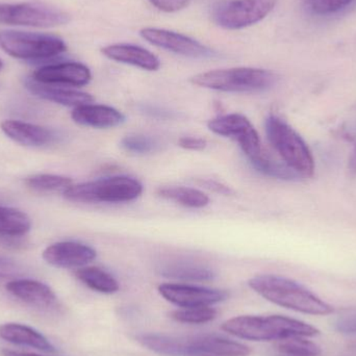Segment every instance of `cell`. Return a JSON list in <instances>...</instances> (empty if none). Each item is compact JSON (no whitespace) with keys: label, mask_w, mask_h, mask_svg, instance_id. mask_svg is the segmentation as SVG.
Here are the masks:
<instances>
[{"label":"cell","mask_w":356,"mask_h":356,"mask_svg":"<svg viewBox=\"0 0 356 356\" xmlns=\"http://www.w3.org/2000/svg\"><path fill=\"white\" fill-rule=\"evenodd\" d=\"M25 87L33 95L48 100L54 104H62L66 106H83V104H92L94 97L89 93L76 91V90L67 89L58 85H49V83H39L33 77H27L24 81Z\"/></svg>","instance_id":"cell-15"},{"label":"cell","mask_w":356,"mask_h":356,"mask_svg":"<svg viewBox=\"0 0 356 356\" xmlns=\"http://www.w3.org/2000/svg\"><path fill=\"white\" fill-rule=\"evenodd\" d=\"M102 52L115 62L131 65L146 71H158L162 65L154 52L134 44H113L102 48Z\"/></svg>","instance_id":"cell-16"},{"label":"cell","mask_w":356,"mask_h":356,"mask_svg":"<svg viewBox=\"0 0 356 356\" xmlns=\"http://www.w3.org/2000/svg\"><path fill=\"white\" fill-rule=\"evenodd\" d=\"M75 276L88 288L92 289L96 292L113 294V293L118 292L120 289V286L115 280L114 276L100 268H81V269L76 270Z\"/></svg>","instance_id":"cell-25"},{"label":"cell","mask_w":356,"mask_h":356,"mask_svg":"<svg viewBox=\"0 0 356 356\" xmlns=\"http://www.w3.org/2000/svg\"><path fill=\"white\" fill-rule=\"evenodd\" d=\"M161 142L156 138L144 135H131L123 138L121 146L129 154H154L161 149Z\"/></svg>","instance_id":"cell-28"},{"label":"cell","mask_w":356,"mask_h":356,"mask_svg":"<svg viewBox=\"0 0 356 356\" xmlns=\"http://www.w3.org/2000/svg\"><path fill=\"white\" fill-rule=\"evenodd\" d=\"M140 35L145 41L156 47L191 58H213L217 52L197 40L168 29L145 27Z\"/></svg>","instance_id":"cell-10"},{"label":"cell","mask_w":356,"mask_h":356,"mask_svg":"<svg viewBox=\"0 0 356 356\" xmlns=\"http://www.w3.org/2000/svg\"><path fill=\"white\" fill-rule=\"evenodd\" d=\"M142 193L143 186L139 180L120 175L70 186L64 191V196L73 202L122 203L135 200Z\"/></svg>","instance_id":"cell-5"},{"label":"cell","mask_w":356,"mask_h":356,"mask_svg":"<svg viewBox=\"0 0 356 356\" xmlns=\"http://www.w3.org/2000/svg\"><path fill=\"white\" fill-rule=\"evenodd\" d=\"M142 112L145 113L148 116L154 117L156 119H172L175 118V113L170 111L165 110L163 108H158V106H145L142 108Z\"/></svg>","instance_id":"cell-37"},{"label":"cell","mask_w":356,"mask_h":356,"mask_svg":"<svg viewBox=\"0 0 356 356\" xmlns=\"http://www.w3.org/2000/svg\"><path fill=\"white\" fill-rule=\"evenodd\" d=\"M0 47L8 56L24 60H49L67 50L58 35L22 31H0Z\"/></svg>","instance_id":"cell-6"},{"label":"cell","mask_w":356,"mask_h":356,"mask_svg":"<svg viewBox=\"0 0 356 356\" xmlns=\"http://www.w3.org/2000/svg\"><path fill=\"white\" fill-rule=\"evenodd\" d=\"M248 284L266 300L284 309L314 316H327L334 311L332 305L290 278L264 274L251 278Z\"/></svg>","instance_id":"cell-1"},{"label":"cell","mask_w":356,"mask_h":356,"mask_svg":"<svg viewBox=\"0 0 356 356\" xmlns=\"http://www.w3.org/2000/svg\"><path fill=\"white\" fill-rule=\"evenodd\" d=\"M162 275L190 282H207L215 277V273L211 268L191 261H175L168 264L163 268Z\"/></svg>","instance_id":"cell-22"},{"label":"cell","mask_w":356,"mask_h":356,"mask_svg":"<svg viewBox=\"0 0 356 356\" xmlns=\"http://www.w3.org/2000/svg\"><path fill=\"white\" fill-rule=\"evenodd\" d=\"M26 184L35 191H56L68 188L72 186V180L69 177L54 175H38L27 178Z\"/></svg>","instance_id":"cell-30"},{"label":"cell","mask_w":356,"mask_h":356,"mask_svg":"<svg viewBox=\"0 0 356 356\" xmlns=\"http://www.w3.org/2000/svg\"><path fill=\"white\" fill-rule=\"evenodd\" d=\"M277 350L280 356H320L321 348L305 337H293L278 341Z\"/></svg>","instance_id":"cell-27"},{"label":"cell","mask_w":356,"mask_h":356,"mask_svg":"<svg viewBox=\"0 0 356 356\" xmlns=\"http://www.w3.org/2000/svg\"><path fill=\"white\" fill-rule=\"evenodd\" d=\"M70 15L45 2L0 3V23L15 26H60L70 22Z\"/></svg>","instance_id":"cell-8"},{"label":"cell","mask_w":356,"mask_h":356,"mask_svg":"<svg viewBox=\"0 0 356 356\" xmlns=\"http://www.w3.org/2000/svg\"><path fill=\"white\" fill-rule=\"evenodd\" d=\"M209 131L238 142L249 162L263 154L259 134L248 118L241 114H228L211 119L207 123Z\"/></svg>","instance_id":"cell-9"},{"label":"cell","mask_w":356,"mask_h":356,"mask_svg":"<svg viewBox=\"0 0 356 356\" xmlns=\"http://www.w3.org/2000/svg\"><path fill=\"white\" fill-rule=\"evenodd\" d=\"M138 341L146 348L167 356H195L188 337L141 334Z\"/></svg>","instance_id":"cell-20"},{"label":"cell","mask_w":356,"mask_h":356,"mask_svg":"<svg viewBox=\"0 0 356 356\" xmlns=\"http://www.w3.org/2000/svg\"><path fill=\"white\" fill-rule=\"evenodd\" d=\"M266 133L274 149L280 154L284 164L288 165L300 177H313L315 160L305 140L280 117H268Z\"/></svg>","instance_id":"cell-4"},{"label":"cell","mask_w":356,"mask_h":356,"mask_svg":"<svg viewBox=\"0 0 356 356\" xmlns=\"http://www.w3.org/2000/svg\"><path fill=\"white\" fill-rule=\"evenodd\" d=\"M278 0H221L211 10L213 23L227 31H238L265 19Z\"/></svg>","instance_id":"cell-7"},{"label":"cell","mask_w":356,"mask_h":356,"mask_svg":"<svg viewBox=\"0 0 356 356\" xmlns=\"http://www.w3.org/2000/svg\"><path fill=\"white\" fill-rule=\"evenodd\" d=\"M276 73L267 69L238 67L217 69L199 73L191 79V83L205 89L229 93H254L267 91L277 83Z\"/></svg>","instance_id":"cell-3"},{"label":"cell","mask_w":356,"mask_h":356,"mask_svg":"<svg viewBox=\"0 0 356 356\" xmlns=\"http://www.w3.org/2000/svg\"><path fill=\"white\" fill-rule=\"evenodd\" d=\"M33 79L49 85L83 87L91 81L92 73L86 65L77 62L46 65L33 72Z\"/></svg>","instance_id":"cell-12"},{"label":"cell","mask_w":356,"mask_h":356,"mask_svg":"<svg viewBox=\"0 0 356 356\" xmlns=\"http://www.w3.org/2000/svg\"><path fill=\"white\" fill-rule=\"evenodd\" d=\"M199 356H215V355H199Z\"/></svg>","instance_id":"cell-41"},{"label":"cell","mask_w":356,"mask_h":356,"mask_svg":"<svg viewBox=\"0 0 356 356\" xmlns=\"http://www.w3.org/2000/svg\"><path fill=\"white\" fill-rule=\"evenodd\" d=\"M149 2L162 12L175 13L186 8L191 0H149Z\"/></svg>","instance_id":"cell-33"},{"label":"cell","mask_w":356,"mask_h":356,"mask_svg":"<svg viewBox=\"0 0 356 356\" xmlns=\"http://www.w3.org/2000/svg\"><path fill=\"white\" fill-rule=\"evenodd\" d=\"M348 167L353 172L356 173V145L353 154H351L350 158H349Z\"/></svg>","instance_id":"cell-38"},{"label":"cell","mask_w":356,"mask_h":356,"mask_svg":"<svg viewBox=\"0 0 356 356\" xmlns=\"http://www.w3.org/2000/svg\"><path fill=\"white\" fill-rule=\"evenodd\" d=\"M4 356H40L33 353H19V351L3 350Z\"/></svg>","instance_id":"cell-39"},{"label":"cell","mask_w":356,"mask_h":356,"mask_svg":"<svg viewBox=\"0 0 356 356\" xmlns=\"http://www.w3.org/2000/svg\"><path fill=\"white\" fill-rule=\"evenodd\" d=\"M6 290L23 302L37 307H49L56 302L54 291L47 284L37 280H12L6 284Z\"/></svg>","instance_id":"cell-18"},{"label":"cell","mask_w":356,"mask_h":356,"mask_svg":"<svg viewBox=\"0 0 356 356\" xmlns=\"http://www.w3.org/2000/svg\"><path fill=\"white\" fill-rule=\"evenodd\" d=\"M0 339L12 344L31 347L45 353L56 351L54 345L43 334L22 324L8 323L0 325Z\"/></svg>","instance_id":"cell-19"},{"label":"cell","mask_w":356,"mask_h":356,"mask_svg":"<svg viewBox=\"0 0 356 356\" xmlns=\"http://www.w3.org/2000/svg\"><path fill=\"white\" fill-rule=\"evenodd\" d=\"M92 247L77 242H60L50 245L44 250L43 259L54 267L71 269L81 268L96 259Z\"/></svg>","instance_id":"cell-13"},{"label":"cell","mask_w":356,"mask_h":356,"mask_svg":"<svg viewBox=\"0 0 356 356\" xmlns=\"http://www.w3.org/2000/svg\"><path fill=\"white\" fill-rule=\"evenodd\" d=\"M18 273V266L6 257H0V280L12 277Z\"/></svg>","instance_id":"cell-35"},{"label":"cell","mask_w":356,"mask_h":356,"mask_svg":"<svg viewBox=\"0 0 356 356\" xmlns=\"http://www.w3.org/2000/svg\"><path fill=\"white\" fill-rule=\"evenodd\" d=\"M249 163L255 170L266 177L282 180H297L300 178L288 165L284 163L282 164V163L276 162V161L268 158L266 154H264V152L259 158L254 159Z\"/></svg>","instance_id":"cell-26"},{"label":"cell","mask_w":356,"mask_h":356,"mask_svg":"<svg viewBox=\"0 0 356 356\" xmlns=\"http://www.w3.org/2000/svg\"><path fill=\"white\" fill-rule=\"evenodd\" d=\"M178 145L184 149L200 152L207 148V142L201 138L182 137L178 140Z\"/></svg>","instance_id":"cell-34"},{"label":"cell","mask_w":356,"mask_h":356,"mask_svg":"<svg viewBox=\"0 0 356 356\" xmlns=\"http://www.w3.org/2000/svg\"><path fill=\"white\" fill-rule=\"evenodd\" d=\"M195 346L199 355L248 356L251 353L246 345L215 334L195 336Z\"/></svg>","instance_id":"cell-21"},{"label":"cell","mask_w":356,"mask_h":356,"mask_svg":"<svg viewBox=\"0 0 356 356\" xmlns=\"http://www.w3.org/2000/svg\"><path fill=\"white\" fill-rule=\"evenodd\" d=\"M217 311L211 307H188L173 312L172 318L181 323L203 324L215 319Z\"/></svg>","instance_id":"cell-29"},{"label":"cell","mask_w":356,"mask_h":356,"mask_svg":"<svg viewBox=\"0 0 356 356\" xmlns=\"http://www.w3.org/2000/svg\"><path fill=\"white\" fill-rule=\"evenodd\" d=\"M31 226V219L26 213L13 207L0 205V238L25 236Z\"/></svg>","instance_id":"cell-23"},{"label":"cell","mask_w":356,"mask_h":356,"mask_svg":"<svg viewBox=\"0 0 356 356\" xmlns=\"http://www.w3.org/2000/svg\"><path fill=\"white\" fill-rule=\"evenodd\" d=\"M353 0H311V8L319 15H328L346 8Z\"/></svg>","instance_id":"cell-31"},{"label":"cell","mask_w":356,"mask_h":356,"mask_svg":"<svg viewBox=\"0 0 356 356\" xmlns=\"http://www.w3.org/2000/svg\"><path fill=\"white\" fill-rule=\"evenodd\" d=\"M222 330L244 340L265 342L293 337L313 338L319 330L305 322L284 316H240L222 324Z\"/></svg>","instance_id":"cell-2"},{"label":"cell","mask_w":356,"mask_h":356,"mask_svg":"<svg viewBox=\"0 0 356 356\" xmlns=\"http://www.w3.org/2000/svg\"><path fill=\"white\" fill-rule=\"evenodd\" d=\"M71 117L77 124L94 129H113L125 121V116L120 111L104 104H89L77 106Z\"/></svg>","instance_id":"cell-17"},{"label":"cell","mask_w":356,"mask_h":356,"mask_svg":"<svg viewBox=\"0 0 356 356\" xmlns=\"http://www.w3.org/2000/svg\"><path fill=\"white\" fill-rule=\"evenodd\" d=\"M2 67H3V64H2V60H0V70H1Z\"/></svg>","instance_id":"cell-40"},{"label":"cell","mask_w":356,"mask_h":356,"mask_svg":"<svg viewBox=\"0 0 356 356\" xmlns=\"http://www.w3.org/2000/svg\"><path fill=\"white\" fill-rule=\"evenodd\" d=\"M159 292L169 302L181 307H211L227 298V292L217 289L202 288L181 284H163Z\"/></svg>","instance_id":"cell-11"},{"label":"cell","mask_w":356,"mask_h":356,"mask_svg":"<svg viewBox=\"0 0 356 356\" xmlns=\"http://www.w3.org/2000/svg\"><path fill=\"white\" fill-rule=\"evenodd\" d=\"M201 186L204 188H209V190L213 191V192L219 193L222 195H232L234 194V190L226 184H222V182L217 181V180L213 179H203L200 181Z\"/></svg>","instance_id":"cell-36"},{"label":"cell","mask_w":356,"mask_h":356,"mask_svg":"<svg viewBox=\"0 0 356 356\" xmlns=\"http://www.w3.org/2000/svg\"><path fill=\"white\" fill-rule=\"evenodd\" d=\"M337 332L346 336H356V313L347 314L337 319L334 324Z\"/></svg>","instance_id":"cell-32"},{"label":"cell","mask_w":356,"mask_h":356,"mask_svg":"<svg viewBox=\"0 0 356 356\" xmlns=\"http://www.w3.org/2000/svg\"><path fill=\"white\" fill-rule=\"evenodd\" d=\"M158 195L167 200L191 209H202L209 203V198L202 191L188 186H163L158 190Z\"/></svg>","instance_id":"cell-24"},{"label":"cell","mask_w":356,"mask_h":356,"mask_svg":"<svg viewBox=\"0 0 356 356\" xmlns=\"http://www.w3.org/2000/svg\"><path fill=\"white\" fill-rule=\"evenodd\" d=\"M1 131L6 137L27 147H44L58 143L62 136L54 129L17 120L2 121Z\"/></svg>","instance_id":"cell-14"}]
</instances>
